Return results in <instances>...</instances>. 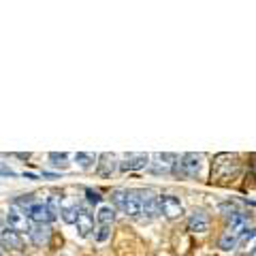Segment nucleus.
Here are the masks:
<instances>
[{
    "mask_svg": "<svg viewBox=\"0 0 256 256\" xmlns=\"http://www.w3.org/2000/svg\"><path fill=\"white\" fill-rule=\"evenodd\" d=\"M118 166H120V171H139V169H146V166H150V156L148 154H128Z\"/></svg>",
    "mask_w": 256,
    "mask_h": 256,
    "instance_id": "1a4fd4ad",
    "label": "nucleus"
},
{
    "mask_svg": "<svg viewBox=\"0 0 256 256\" xmlns=\"http://www.w3.org/2000/svg\"><path fill=\"white\" fill-rule=\"evenodd\" d=\"M124 201H126V190H114V192H111V203H114L116 210L122 212Z\"/></svg>",
    "mask_w": 256,
    "mask_h": 256,
    "instance_id": "4be33fe9",
    "label": "nucleus"
},
{
    "mask_svg": "<svg viewBox=\"0 0 256 256\" xmlns=\"http://www.w3.org/2000/svg\"><path fill=\"white\" fill-rule=\"evenodd\" d=\"M203 160L205 156L201 152H188L180 158V166H182V173H184V180H194L201 175L203 169Z\"/></svg>",
    "mask_w": 256,
    "mask_h": 256,
    "instance_id": "f03ea898",
    "label": "nucleus"
},
{
    "mask_svg": "<svg viewBox=\"0 0 256 256\" xmlns=\"http://www.w3.org/2000/svg\"><path fill=\"white\" fill-rule=\"evenodd\" d=\"M47 210H50V218L56 220L62 212V196L58 194V192H54V194H50V198H47Z\"/></svg>",
    "mask_w": 256,
    "mask_h": 256,
    "instance_id": "a211bd4d",
    "label": "nucleus"
},
{
    "mask_svg": "<svg viewBox=\"0 0 256 256\" xmlns=\"http://www.w3.org/2000/svg\"><path fill=\"white\" fill-rule=\"evenodd\" d=\"M50 160H52V164L62 166V169H64V166L68 164V154H66V152H52Z\"/></svg>",
    "mask_w": 256,
    "mask_h": 256,
    "instance_id": "412c9836",
    "label": "nucleus"
},
{
    "mask_svg": "<svg viewBox=\"0 0 256 256\" xmlns=\"http://www.w3.org/2000/svg\"><path fill=\"white\" fill-rule=\"evenodd\" d=\"M0 246L6 248V250H22L24 248L22 235L18 233V230L6 228V230H2V235H0Z\"/></svg>",
    "mask_w": 256,
    "mask_h": 256,
    "instance_id": "4468645a",
    "label": "nucleus"
},
{
    "mask_svg": "<svg viewBox=\"0 0 256 256\" xmlns=\"http://www.w3.org/2000/svg\"><path fill=\"white\" fill-rule=\"evenodd\" d=\"M116 171V158L114 154H100L98 162H96V173L100 178H111V173Z\"/></svg>",
    "mask_w": 256,
    "mask_h": 256,
    "instance_id": "2eb2a0df",
    "label": "nucleus"
},
{
    "mask_svg": "<svg viewBox=\"0 0 256 256\" xmlns=\"http://www.w3.org/2000/svg\"><path fill=\"white\" fill-rule=\"evenodd\" d=\"M188 228L192 233H205L210 228V216H207V212L201 210V207H194L188 214Z\"/></svg>",
    "mask_w": 256,
    "mask_h": 256,
    "instance_id": "39448f33",
    "label": "nucleus"
},
{
    "mask_svg": "<svg viewBox=\"0 0 256 256\" xmlns=\"http://www.w3.org/2000/svg\"><path fill=\"white\" fill-rule=\"evenodd\" d=\"M0 256H2V250H0Z\"/></svg>",
    "mask_w": 256,
    "mask_h": 256,
    "instance_id": "c85d7f7f",
    "label": "nucleus"
},
{
    "mask_svg": "<svg viewBox=\"0 0 256 256\" xmlns=\"http://www.w3.org/2000/svg\"><path fill=\"white\" fill-rule=\"evenodd\" d=\"M77 216H79V205L75 201H64L62 203V212H60V218L66 222V224H75L77 222Z\"/></svg>",
    "mask_w": 256,
    "mask_h": 256,
    "instance_id": "dca6fc26",
    "label": "nucleus"
},
{
    "mask_svg": "<svg viewBox=\"0 0 256 256\" xmlns=\"http://www.w3.org/2000/svg\"><path fill=\"white\" fill-rule=\"evenodd\" d=\"M178 160L180 158L175 154H156L154 162H150V171L156 173V175H160V173H173V164L178 162Z\"/></svg>",
    "mask_w": 256,
    "mask_h": 256,
    "instance_id": "6e6552de",
    "label": "nucleus"
},
{
    "mask_svg": "<svg viewBox=\"0 0 256 256\" xmlns=\"http://www.w3.org/2000/svg\"><path fill=\"white\" fill-rule=\"evenodd\" d=\"M244 169V162L239 154H230V152H222L214 158L212 162V184H220V186H228L239 180Z\"/></svg>",
    "mask_w": 256,
    "mask_h": 256,
    "instance_id": "f257e3e1",
    "label": "nucleus"
},
{
    "mask_svg": "<svg viewBox=\"0 0 256 256\" xmlns=\"http://www.w3.org/2000/svg\"><path fill=\"white\" fill-rule=\"evenodd\" d=\"M139 194H141V201H143V216H146L148 220L158 218V216H160L158 196L152 190H139Z\"/></svg>",
    "mask_w": 256,
    "mask_h": 256,
    "instance_id": "0eeeda50",
    "label": "nucleus"
},
{
    "mask_svg": "<svg viewBox=\"0 0 256 256\" xmlns=\"http://www.w3.org/2000/svg\"><path fill=\"white\" fill-rule=\"evenodd\" d=\"M24 214H26L34 224H47V222H52L50 210H47V203H38V201H36L34 205H30Z\"/></svg>",
    "mask_w": 256,
    "mask_h": 256,
    "instance_id": "9b49d317",
    "label": "nucleus"
},
{
    "mask_svg": "<svg viewBox=\"0 0 256 256\" xmlns=\"http://www.w3.org/2000/svg\"><path fill=\"white\" fill-rule=\"evenodd\" d=\"M0 175H11L13 178V175H18V173H15L13 169H6V166H0Z\"/></svg>",
    "mask_w": 256,
    "mask_h": 256,
    "instance_id": "bb28decb",
    "label": "nucleus"
},
{
    "mask_svg": "<svg viewBox=\"0 0 256 256\" xmlns=\"http://www.w3.org/2000/svg\"><path fill=\"white\" fill-rule=\"evenodd\" d=\"M96 220H98L100 226H111L114 220H116V210L109 207V205H102L98 210V214H96Z\"/></svg>",
    "mask_w": 256,
    "mask_h": 256,
    "instance_id": "f3484780",
    "label": "nucleus"
},
{
    "mask_svg": "<svg viewBox=\"0 0 256 256\" xmlns=\"http://www.w3.org/2000/svg\"><path fill=\"white\" fill-rule=\"evenodd\" d=\"M122 214L130 216V218H139L143 214V201H141L139 190H126V201L122 207Z\"/></svg>",
    "mask_w": 256,
    "mask_h": 256,
    "instance_id": "423d86ee",
    "label": "nucleus"
},
{
    "mask_svg": "<svg viewBox=\"0 0 256 256\" xmlns=\"http://www.w3.org/2000/svg\"><path fill=\"white\" fill-rule=\"evenodd\" d=\"M77 233H79V237H88L92 233V230H96L94 228V216L88 212V210H79V216H77Z\"/></svg>",
    "mask_w": 256,
    "mask_h": 256,
    "instance_id": "f8f14e48",
    "label": "nucleus"
},
{
    "mask_svg": "<svg viewBox=\"0 0 256 256\" xmlns=\"http://www.w3.org/2000/svg\"><path fill=\"white\" fill-rule=\"evenodd\" d=\"M250 171H252V175L256 178V154L250 156Z\"/></svg>",
    "mask_w": 256,
    "mask_h": 256,
    "instance_id": "a878e982",
    "label": "nucleus"
},
{
    "mask_svg": "<svg viewBox=\"0 0 256 256\" xmlns=\"http://www.w3.org/2000/svg\"><path fill=\"white\" fill-rule=\"evenodd\" d=\"M86 196H88V201L94 203V205H98V203H100V194H98V192H94V190H90V188L86 190Z\"/></svg>",
    "mask_w": 256,
    "mask_h": 256,
    "instance_id": "b1692460",
    "label": "nucleus"
},
{
    "mask_svg": "<svg viewBox=\"0 0 256 256\" xmlns=\"http://www.w3.org/2000/svg\"><path fill=\"white\" fill-rule=\"evenodd\" d=\"M248 224H250V216L244 214V212H235V214H230L228 216V233H233V235H242L248 230Z\"/></svg>",
    "mask_w": 256,
    "mask_h": 256,
    "instance_id": "9d476101",
    "label": "nucleus"
},
{
    "mask_svg": "<svg viewBox=\"0 0 256 256\" xmlns=\"http://www.w3.org/2000/svg\"><path fill=\"white\" fill-rule=\"evenodd\" d=\"M158 203H160V214H162L166 220H178V218H182L184 207H182V201H180L178 196L162 194V196H158Z\"/></svg>",
    "mask_w": 256,
    "mask_h": 256,
    "instance_id": "7ed1b4c3",
    "label": "nucleus"
},
{
    "mask_svg": "<svg viewBox=\"0 0 256 256\" xmlns=\"http://www.w3.org/2000/svg\"><path fill=\"white\" fill-rule=\"evenodd\" d=\"M252 237H256V228H248L246 233L239 235V244H246V242H250Z\"/></svg>",
    "mask_w": 256,
    "mask_h": 256,
    "instance_id": "393cba45",
    "label": "nucleus"
},
{
    "mask_svg": "<svg viewBox=\"0 0 256 256\" xmlns=\"http://www.w3.org/2000/svg\"><path fill=\"white\" fill-rule=\"evenodd\" d=\"M94 160H96L94 154H86V152H77V154H75V162L82 166V169H90Z\"/></svg>",
    "mask_w": 256,
    "mask_h": 256,
    "instance_id": "aec40b11",
    "label": "nucleus"
},
{
    "mask_svg": "<svg viewBox=\"0 0 256 256\" xmlns=\"http://www.w3.org/2000/svg\"><path fill=\"white\" fill-rule=\"evenodd\" d=\"M237 244H239V237L237 235H233V233H224L220 239H218V248L220 250H224V252H230V250H235L237 248Z\"/></svg>",
    "mask_w": 256,
    "mask_h": 256,
    "instance_id": "6ab92c4d",
    "label": "nucleus"
},
{
    "mask_svg": "<svg viewBox=\"0 0 256 256\" xmlns=\"http://www.w3.org/2000/svg\"><path fill=\"white\" fill-rule=\"evenodd\" d=\"M30 239H32V244H36V246H47L52 239V226L50 224H34V226L30 228Z\"/></svg>",
    "mask_w": 256,
    "mask_h": 256,
    "instance_id": "ddd939ff",
    "label": "nucleus"
},
{
    "mask_svg": "<svg viewBox=\"0 0 256 256\" xmlns=\"http://www.w3.org/2000/svg\"><path fill=\"white\" fill-rule=\"evenodd\" d=\"M6 224H9V228L11 230H18V233H22V230H28L30 233V218L26 214H24V210H20V207H15V205H11L9 207V212H6Z\"/></svg>",
    "mask_w": 256,
    "mask_h": 256,
    "instance_id": "20e7f679",
    "label": "nucleus"
},
{
    "mask_svg": "<svg viewBox=\"0 0 256 256\" xmlns=\"http://www.w3.org/2000/svg\"><path fill=\"white\" fill-rule=\"evenodd\" d=\"M109 237H111V226H100V224H98V228H96V233H94L96 242H98V244H105Z\"/></svg>",
    "mask_w": 256,
    "mask_h": 256,
    "instance_id": "5701e85b",
    "label": "nucleus"
},
{
    "mask_svg": "<svg viewBox=\"0 0 256 256\" xmlns=\"http://www.w3.org/2000/svg\"><path fill=\"white\" fill-rule=\"evenodd\" d=\"M250 256H256V246H254V250H252V254Z\"/></svg>",
    "mask_w": 256,
    "mask_h": 256,
    "instance_id": "cd10ccee",
    "label": "nucleus"
}]
</instances>
